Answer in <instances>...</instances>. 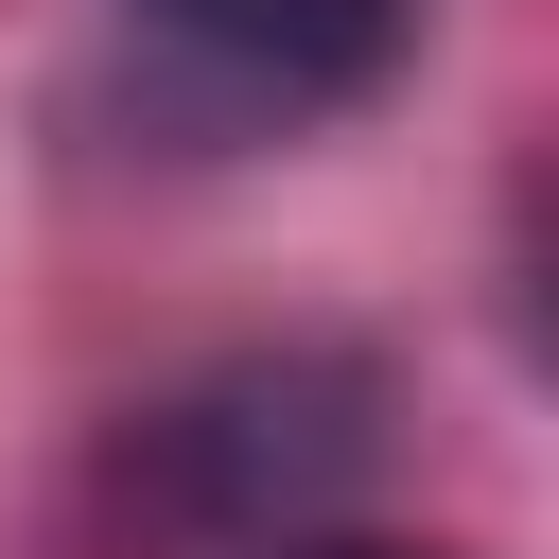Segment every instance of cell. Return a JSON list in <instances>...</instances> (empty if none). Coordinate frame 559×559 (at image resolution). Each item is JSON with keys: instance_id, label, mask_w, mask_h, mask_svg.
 Wrapping results in <instances>:
<instances>
[{"instance_id": "1", "label": "cell", "mask_w": 559, "mask_h": 559, "mask_svg": "<svg viewBox=\"0 0 559 559\" xmlns=\"http://www.w3.org/2000/svg\"><path fill=\"white\" fill-rule=\"evenodd\" d=\"M157 52H192L227 105H349V87H384L402 70V35H419V0H122Z\"/></svg>"}, {"instance_id": "2", "label": "cell", "mask_w": 559, "mask_h": 559, "mask_svg": "<svg viewBox=\"0 0 559 559\" xmlns=\"http://www.w3.org/2000/svg\"><path fill=\"white\" fill-rule=\"evenodd\" d=\"M280 559H454V542H280Z\"/></svg>"}]
</instances>
